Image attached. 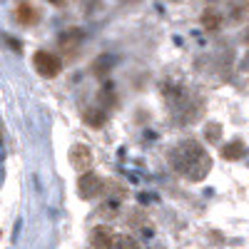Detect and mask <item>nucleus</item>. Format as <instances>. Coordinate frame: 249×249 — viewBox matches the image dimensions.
Listing matches in <instances>:
<instances>
[{"label":"nucleus","instance_id":"nucleus-1","mask_svg":"<svg viewBox=\"0 0 249 249\" xmlns=\"http://www.w3.org/2000/svg\"><path fill=\"white\" fill-rule=\"evenodd\" d=\"M170 162H172V167H175L182 177L195 179V182L202 179V177H207V172H210V167H212L210 155L204 152L202 144H197V142H192V140L179 142L177 147L172 150V155H170Z\"/></svg>","mask_w":249,"mask_h":249},{"label":"nucleus","instance_id":"nucleus-2","mask_svg":"<svg viewBox=\"0 0 249 249\" xmlns=\"http://www.w3.org/2000/svg\"><path fill=\"white\" fill-rule=\"evenodd\" d=\"M33 65H35V70L43 75V77H55V75H60V70H62L60 60H57L53 53H48V50H37V53L33 55Z\"/></svg>","mask_w":249,"mask_h":249},{"label":"nucleus","instance_id":"nucleus-3","mask_svg":"<svg viewBox=\"0 0 249 249\" xmlns=\"http://www.w3.org/2000/svg\"><path fill=\"white\" fill-rule=\"evenodd\" d=\"M100 190H102V182H100V177H97V175H92V172L82 175V177H80V182H77V192H80V197H85V199L95 197Z\"/></svg>","mask_w":249,"mask_h":249},{"label":"nucleus","instance_id":"nucleus-4","mask_svg":"<svg viewBox=\"0 0 249 249\" xmlns=\"http://www.w3.org/2000/svg\"><path fill=\"white\" fill-rule=\"evenodd\" d=\"M70 160H72V167L75 170H88L92 164V155L85 144H75L72 152H70Z\"/></svg>","mask_w":249,"mask_h":249},{"label":"nucleus","instance_id":"nucleus-5","mask_svg":"<svg viewBox=\"0 0 249 249\" xmlns=\"http://www.w3.org/2000/svg\"><path fill=\"white\" fill-rule=\"evenodd\" d=\"M112 239H115V234L107 230V227H97V230L92 232V249H110Z\"/></svg>","mask_w":249,"mask_h":249},{"label":"nucleus","instance_id":"nucleus-6","mask_svg":"<svg viewBox=\"0 0 249 249\" xmlns=\"http://www.w3.org/2000/svg\"><path fill=\"white\" fill-rule=\"evenodd\" d=\"M15 18H18L23 25H30L33 20H35V10L30 8V3H25V0H20V3L15 5Z\"/></svg>","mask_w":249,"mask_h":249},{"label":"nucleus","instance_id":"nucleus-7","mask_svg":"<svg viewBox=\"0 0 249 249\" xmlns=\"http://www.w3.org/2000/svg\"><path fill=\"white\" fill-rule=\"evenodd\" d=\"M110 249H140V247H137V242L132 237H124L122 234V237H115L112 239V247Z\"/></svg>","mask_w":249,"mask_h":249},{"label":"nucleus","instance_id":"nucleus-8","mask_svg":"<svg viewBox=\"0 0 249 249\" xmlns=\"http://www.w3.org/2000/svg\"><path fill=\"white\" fill-rule=\"evenodd\" d=\"M239 152H242V144L234 142V147H227V150H224V157H237Z\"/></svg>","mask_w":249,"mask_h":249}]
</instances>
